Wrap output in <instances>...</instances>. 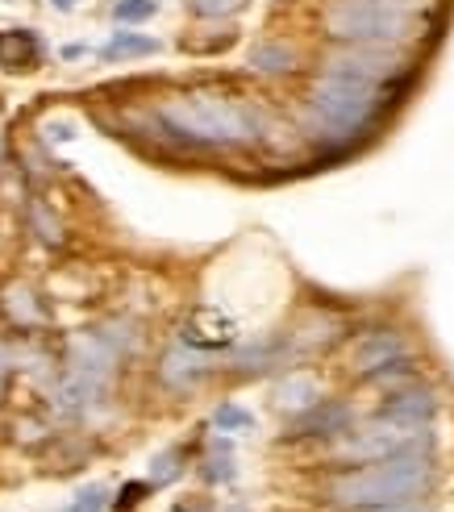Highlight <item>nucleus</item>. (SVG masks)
<instances>
[{"label":"nucleus","instance_id":"nucleus-12","mask_svg":"<svg viewBox=\"0 0 454 512\" xmlns=\"http://www.w3.org/2000/svg\"><path fill=\"white\" fill-rule=\"evenodd\" d=\"M255 71L263 75H284L296 67V55H292V46L284 42H259V46H250V59H246Z\"/></svg>","mask_w":454,"mask_h":512},{"label":"nucleus","instance_id":"nucleus-22","mask_svg":"<svg viewBox=\"0 0 454 512\" xmlns=\"http://www.w3.org/2000/svg\"><path fill=\"white\" fill-rule=\"evenodd\" d=\"M371 512H425V508H417V504H380V508H371Z\"/></svg>","mask_w":454,"mask_h":512},{"label":"nucleus","instance_id":"nucleus-20","mask_svg":"<svg viewBox=\"0 0 454 512\" xmlns=\"http://www.w3.org/2000/svg\"><path fill=\"white\" fill-rule=\"evenodd\" d=\"M175 463H180V454H163V458H155V483H163V479H171L175 471H180Z\"/></svg>","mask_w":454,"mask_h":512},{"label":"nucleus","instance_id":"nucleus-11","mask_svg":"<svg viewBox=\"0 0 454 512\" xmlns=\"http://www.w3.org/2000/svg\"><path fill=\"white\" fill-rule=\"evenodd\" d=\"M209 375V367L200 363V358L188 350V346H180V350H171L167 358H163V383L167 388H196L200 379Z\"/></svg>","mask_w":454,"mask_h":512},{"label":"nucleus","instance_id":"nucleus-9","mask_svg":"<svg viewBox=\"0 0 454 512\" xmlns=\"http://www.w3.org/2000/svg\"><path fill=\"white\" fill-rule=\"evenodd\" d=\"M400 354H405V346H400L396 334H371V338H363V346L355 350V367H359L363 375H375V371L392 367Z\"/></svg>","mask_w":454,"mask_h":512},{"label":"nucleus","instance_id":"nucleus-8","mask_svg":"<svg viewBox=\"0 0 454 512\" xmlns=\"http://www.w3.org/2000/svg\"><path fill=\"white\" fill-rule=\"evenodd\" d=\"M42 59V42L34 30H0V67L5 71H34Z\"/></svg>","mask_w":454,"mask_h":512},{"label":"nucleus","instance_id":"nucleus-18","mask_svg":"<svg viewBox=\"0 0 454 512\" xmlns=\"http://www.w3.org/2000/svg\"><path fill=\"white\" fill-rule=\"evenodd\" d=\"M246 0H192V13L205 17V21H217V17H234Z\"/></svg>","mask_w":454,"mask_h":512},{"label":"nucleus","instance_id":"nucleus-2","mask_svg":"<svg viewBox=\"0 0 454 512\" xmlns=\"http://www.w3.org/2000/svg\"><path fill=\"white\" fill-rule=\"evenodd\" d=\"M434 479V467L425 454H392L380 458L375 467L338 475L330 483V496L346 508H380V504H405L409 496L425 492Z\"/></svg>","mask_w":454,"mask_h":512},{"label":"nucleus","instance_id":"nucleus-19","mask_svg":"<svg viewBox=\"0 0 454 512\" xmlns=\"http://www.w3.org/2000/svg\"><path fill=\"white\" fill-rule=\"evenodd\" d=\"M105 504H109V492L105 488H84L80 496H75V504H71V512H105Z\"/></svg>","mask_w":454,"mask_h":512},{"label":"nucleus","instance_id":"nucleus-10","mask_svg":"<svg viewBox=\"0 0 454 512\" xmlns=\"http://www.w3.org/2000/svg\"><path fill=\"white\" fill-rule=\"evenodd\" d=\"M350 413L334 400H317L296 417V433H346Z\"/></svg>","mask_w":454,"mask_h":512},{"label":"nucleus","instance_id":"nucleus-5","mask_svg":"<svg viewBox=\"0 0 454 512\" xmlns=\"http://www.w3.org/2000/svg\"><path fill=\"white\" fill-rule=\"evenodd\" d=\"M417 442H425V425L380 421L363 433H346L342 446H338V458H350V463H380V458L417 450Z\"/></svg>","mask_w":454,"mask_h":512},{"label":"nucleus","instance_id":"nucleus-14","mask_svg":"<svg viewBox=\"0 0 454 512\" xmlns=\"http://www.w3.org/2000/svg\"><path fill=\"white\" fill-rule=\"evenodd\" d=\"M159 42L146 34H113L105 46V59H138V55H159Z\"/></svg>","mask_w":454,"mask_h":512},{"label":"nucleus","instance_id":"nucleus-1","mask_svg":"<svg viewBox=\"0 0 454 512\" xmlns=\"http://www.w3.org/2000/svg\"><path fill=\"white\" fill-rule=\"evenodd\" d=\"M159 121L171 138L196 146H238L263 134V117L217 92H184L159 105Z\"/></svg>","mask_w":454,"mask_h":512},{"label":"nucleus","instance_id":"nucleus-4","mask_svg":"<svg viewBox=\"0 0 454 512\" xmlns=\"http://www.w3.org/2000/svg\"><path fill=\"white\" fill-rule=\"evenodd\" d=\"M380 113V88L355 84V80H338V75H321L313 100H309V117L321 125V134L330 138H355Z\"/></svg>","mask_w":454,"mask_h":512},{"label":"nucleus","instance_id":"nucleus-15","mask_svg":"<svg viewBox=\"0 0 454 512\" xmlns=\"http://www.w3.org/2000/svg\"><path fill=\"white\" fill-rule=\"evenodd\" d=\"M309 404H317V383L309 379H288L280 388V408H288V413H305Z\"/></svg>","mask_w":454,"mask_h":512},{"label":"nucleus","instance_id":"nucleus-13","mask_svg":"<svg viewBox=\"0 0 454 512\" xmlns=\"http://www.w3.org/2000/svg\"><path fill=\"white\" fill-rule=\"evenodd\" d=\"M434 417V396L430 392H405L388 404V421H405V425H425Z\"/></svg>","mask_w":454,"mask_h":512},{"label":"nucleus","instance_id":"nucleus-23","mask_svg":"<svg viewBox=\"0 0 454 512\" xmlns=\"http://www.w3.org/2000/svg\"><path fill=\"white\" fill-rule=\"evenodd\" d=\"M50 5H55V9H59V13H71V9H75V5H80V0H50Z\"/></svg>","mask_w":454,"mask_h":512},{"label":"nucleus","instance_id":"nucleus-21","mask_svg":"<svg viewBox=\"0 0 454 512\" xmlns=\"http://www.w3.org/2000/svg\"><path fill=\"white\" fill-rule=\"evenodd\" d=\"M205 467H209L205 475H209L213 483H217V479H230V475H234V471H230V458H225V454H221V458H209Z\"/></svg>","mask_w":454,"mask_h":512},{"label":"nucleus","instance_id":"nucleus-6","mask_svg":"<svg viewBox=\"0 0 454 512\" xmlns=\"http://www.w3.org/2000/svg\"><path fill=\"white\" fill-rule=\"evenodd\" d=\"M392 71H396L392 50H384V46H350V50H338V55L325 59L321 75H338V80H355V84L380 88Z\"/></svg>","mask_w":454,"mask_h":512},{"label":"nucleus","instance_id":"nucleus-17","mask_svg":"<svg viewBox=\"0 0 454 512\" xmlns=\"http://www.w3.org/2000/svg\"><path fill=\"white\" fill-rule=\"evenodd\" d=\"M213 425L225 433V429H255V417L246 413V408H238V404H221L217 413H213Z\"/></svg>","mask_w":454,"mask_h":512},{"label":"nucleus","instance_id":"nucleus-3","mask_svg":"<svg viewBox=\"0 0 454 512\" xmlns=\"http://www.w3.org/2000/svg\"><path fill=\"white\" fill-rule=\"evenodd\" d=\"M417 0H330L325 34L350 46H396L413 34Z\"/></svg>","mask_w":454,"mask_h":512},{"label":"nucleus","instance_id":"nucleus-16","mask_svg":"<svg viewBox=\"0 0 454 512\" xmlns=\"http://www.w3.org/2000/svg\"><path fill=\"white\" fill-rule=\"evenodd\" d=\"M159 13V0H117L113 5V21L121 25H142Z\"/></svg>","mask_w":454,"mask_h":512},{"label":"nucleus","instance_id":"nucleus-7","mask_svg":"<svg viewBox=\"0 0 454 512\" xmlns=\"http://www.w3.org/2000/svg\"><path fill=\"white\" fill-rule=\"evenodd\" d=\"M234 338H238V325L217 309H196L192 321L184 325L188 350H221V346H234Z\"/></svg>","mask_w":454,"mask_h":512}]
</instances>
